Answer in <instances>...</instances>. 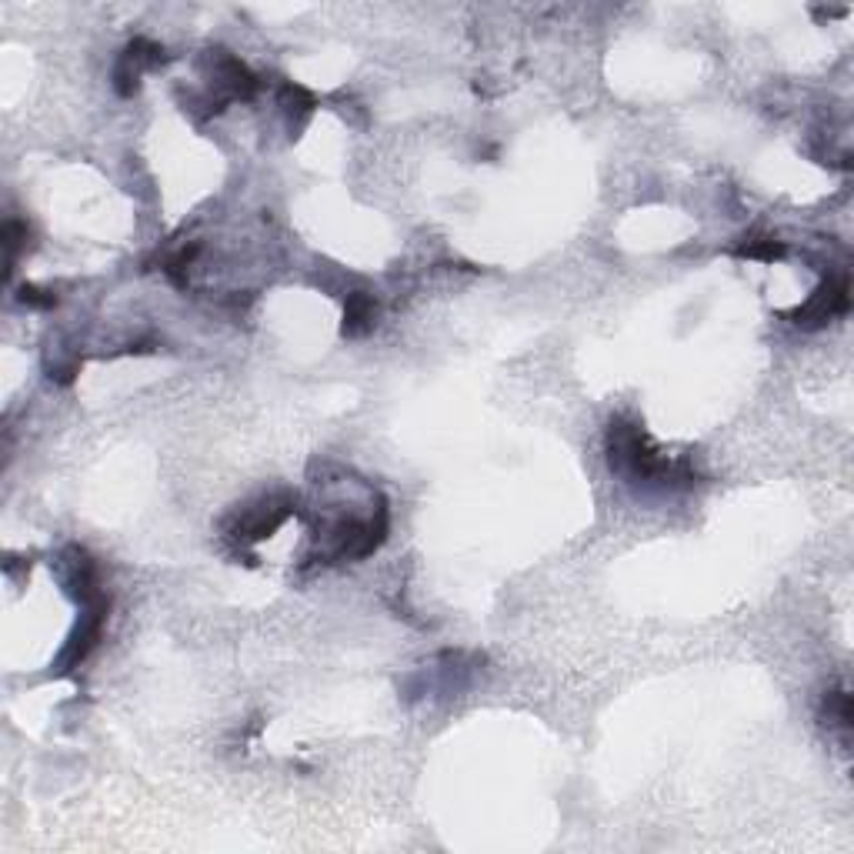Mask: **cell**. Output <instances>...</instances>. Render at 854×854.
<instances>
[{
  "instance_id": "10",
  "label": "cell",
  "mask_w": 854,
  "mask_h": 854,
  "mask_svg": "<svg viewBox=\"0 0 854 854\" xmlns=\"http://www.w3.org/2000/svg\"><path fill=\"white\" fill-rule=\"evenodd\" d=\"M27 237V227L21 221H7L4 224V251H7V274L14 271V261H17V247Z\"/></svg>"
},
{
  "instance_id": "6",
  "label": "cell",
  "mask_w": 854,
  "mask_h": 854,
  "mask_svg": "<svg viewBox=\"0 0 854 854\" xmlns=\"http://www.w3.org/2000/svg\"><path fill=\"white\" fill-rule=\"evenodd\" d=\"M374 314H377V304L371 294L364 291H354L347 294L344 301V337H361L374 327Z\"/></svg>"
},
{
  "instance_id": "8",
  "label": "cell",
  "mask_w": 854,
  "mask_h": 854,
  "mask_svg": "<svg viewBox=\"0 0 854 854\" xmlns=\"http://www.w3.org/2000/svg\"><path fill=\"white\" fill-rule=\"evenodd\" d=\"M281 107H284V114L291 117V124L301 127L314 111V94L304 91L301 84H284L281 87Z\"/></svg>"
},
{
  "instance_id": "5",
  "label": "cell",
  "mask_w": 854,
  "mask_h": 854,
  "mask_svg": "<svg viewBox=\"0 0 854 854\" xmlns=\"http://www.w3.org/2000/svg\"><path fill=\"white\" fill-rule=\"evenodd\" d=\"M294 511V501L287 494H277V498H264L257 508H247L241 518L234 524V538L241 541H257V538H267L274 534L281 524L291 518Z\"/></svg>"
},
{
  "instance_id": "9",
  "label": "cell",
  "mask_w": 854,
  "mask_h": 854,
  "mask_svg": "<svg viewBox=\"0 0 854 854\" xmlns=\"http://www.w3.org/2000/svg\"><path fill=\"white\" fill-rule=\"evenodd\" d=\"M824 718H828V724H834V728L848 731L851 728V694L848 691H828V698H824Z\"/></svg>"
},
{
  "instance_id": "4",
  "label": "cell",
  "mask_w": 854,
  "mask_h": 854,
  "mask_svg": "<svg viewBox=\"0 0 854 854\" xmlns=\"http://www.w3.org/2000/svg\"><path fill=\"white\" fill-rule=\"evenodd\" d=\"M167 64V51L161 44L147 41V37H137L124 47L121 61L114 67V91L121 97H131L137 87H141L144 71H154V67Z\"/></svg>"
},
{
  "instance_id": "2",
  "label": "cell",
  "mask_w": 854,
  "mask_h": 854,
  "mask_svg": "<svg viewBox=\"0 0 854 854\" xmlns=\"http://www.w3.org/2000/svg\"><path fill=\"white\" fill-rule=\"evenodd\" d=\"M848 311H851V284H848V274H838V277H831V281H824L801 307L788 311V317L798 327H804V331H818V327H824L828 321Z\"/></svg>"
},
{
  "instance_id": "11",
  "label": "cell",
  "mask_w": 854,
  "mask_h": 854,
  "mask_svg": "<svg viewBox=\"0 0 854 854\" xmlns=\"http://www.w3.org/2000/svg\"><path fill=\"white\" fill-rule=\"evenodd\" d=\"M21 301L31 304V307H54L57 297H54L51 291H41V287H31V284H27L24 291H21Z\"/></svg>"
},
{
  "instance_id": "7",
  "label": "cell",
  "mask_w": 854,
  "mask_h": 854,
  "mask_svg": "<svg viewBox=\"0 0 854 854\" xmlns=\"http://www.w3.org/2000/svg\"><path fill=\"white\" fill-rule=\"evenodd\" d=\"M738 257H748V261H781L784 257V244L778 241V237L771 234H748L744 241L738 244V251H734Z\"/></svg>"
},
{
  "instance_id": "3",
  "label": "cell",
  "mask_w": 854,
  "mask_h": 854,
  "mask_svg": "<svg viewBox=\"0 0 854 854\" xmlns=\"http://www.w3.org/2000/svg\"><path fill=\"white\" fill-rule=\"evenodd\" d=\"M81 608H84L81 621H77L74 634L67 638L64 651L57 654V674L81 668V661H87V654L97 648V641H101V634H104V624H107V614H111V598L104 594V598L81 604Z\"/></svg>"
},
{
  "instance_id": "1",
  "label": "cell",
  "mask_w": 854,
  "mask_h": 854,
  "mask_svg": "<svg viewBox=\"0 0 854 854\" xmlns=\"http://www.w3.org/2000/svg\"><path fill=\"white\" fill-rule=\"evenodd\" d=\"M608 461L611 471L634 484H664V488H691L698 484V471L688 461H668L648 441L634 421H611L608 427Z\"/></svg>"
}]
</instances>
